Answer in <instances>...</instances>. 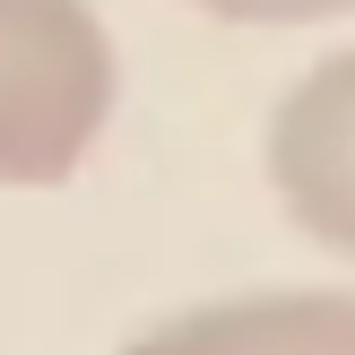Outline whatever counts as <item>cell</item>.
I'll return each instance as SVG.
<instances>
[{
    "label": "cell",
    "mask_w": 355,
    "mask_h": 355,
    "mask_svg": "<svg viewBox=\"0 0 355 355\" xmlns=\"http://www.w3.org/2000/svg\"><path fill=\"white\" fill-rule=\"evenodd\" d=\"M121 61L87 0H0V191H61L113 130Z\"/></svg>",
    "instance_id": "obj_1"
},
{
    "label": "cell",
    "mask_w": 355,
    "mask_h": 355,
    "mask_svg": "<svg viewBox=\"0 0 355 355\" xmlns=\"http://www.w3.org/2000/svg\"><path fill=\"white\" fill-rule=\"evenodd\" d=\"M260 165H269V191L295 234L355 260V44L312 61L277 96Z\"/></svg>",
    "instance_id": "obj_2"
},
{
    "label": "cell",
    "mask_w": 355,
    "mask_h": 355,
    "mask_svg": "<svg viewBox=\"0 0 355 355\" xmlns=\"http://www.w3.org/2000/svg\"><path fill=\"white\" fill-rule=\"evenodd\" d=\"M121 355H355V286L217 295L139 329Z\"/></svg>",
    "instance_id": "obj_3"
},
{
    "label": "cell",
    "mask_w": 355,
    "mask_h": 355,
    "mask_svg": "<svg viewBox=\"0 0 355 355\" xmlns=\"http://www.w3.org/2000/svg\"><path fill=\"white\" fill-rule=\"evenodd\" d=\"M182 9L217 17V26H260V35H277V26H329V17H355V0H182Z\"/></svg>",
    "instance_id": "obj_4"
}]
</instances>
